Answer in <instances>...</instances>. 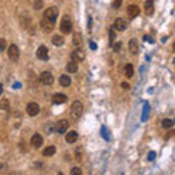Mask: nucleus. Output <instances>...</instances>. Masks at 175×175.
<instances>
[{
	"instance_id": "17",
	"label": "nucleus",
	"mask_w": 175,
	"mask_h": 175,
	"mask_svg": "<svg viewBox=\"0 0 175 175\" xmlns=\"http://www.w3.org/2000/svg\"><path fill=\"white\" fill-rule=\"evenodd\" d=\"M82 42H83L82 34H80V32H75V34H73V45L79 48V47H82Z\"/></svg>"
},
{
	"instance_id": "22",
	"label": "nucleus",
	"mask_w": 175,
	"mask_h": 175,
	"mask_svg": "<svg viewBox=\"0 0 175 175\" xmlns=\"http://www.w3.org/2000/svg\"><path fill=\"white\" fill-rule=\"evenodd\" d=\"M51 41H53V44H54L56 47H60V45H63V44H64V38H63L61 35H54Z\"/></svg>"
},
{
	"instance_id": "8",
	"label": "nucleus",
	"mask_w": 175,
	"mask_h": 175,
	"mask_svg": "<svg viewBox=\"0 0 175 175\" xmlns=\"http://www.w3.org/2000/svg\"><path fill=\"white\" fill-rule=\"evenodd\" d=\"M37 57L40 58V60L47 61L48 57H50V54H48V48H47L45 45H40V47H38V50H37Z\"/></svg>"
},
{
	"instance_id": "39",
	"label": "nucleus",
	"mask_w": 175,
	"mask_h": 175,
	"mask_svg": "<svg viewBox=\"0 0 175 175\" xmlns=\"http://www.w3.org/2000/svg\"><path fill=\"white\" fill-rule=\"evenodd\" d=\"M92 29V18L89 16V19H88V31H91Z\"/></svg>"
},
{
	"instance_id": "41",
	"label": "nucleus",
	"mask_w": 175,
	"mask_h": 175,
	"mask_svg": "<svg viewBox=\"0 0 175 175\" xmlns=\"http://www.w3.org/2000/svg\"><path fill=\"white\" fill-rule=\"evenodd\" d=\"M2 92H3V85L0 83V95H2Z\"/></svg>"
},
{
	"instance_id": "23",
	"label": "nucleus",
	"mask_w": 175,
	"mask_h": 175,
	"mask_svg": "<svg viewBox=\"0 0 175 175\" xmlns=\"http://www.w3.org/2000/svg\"><path fill=\"white\" fill-rule=\"evenodd\" d=\"M149 111H150V105L147 104V102H144V105H143L142 121H146V120H147V117H149Z\"/></svg>"
},
{
	"instance_id": "36",
	"label": "nucleus",
	"mask_w": 175,
	"mask_h": 175,
	"mask_svg": "<svg viewBox=\"0 0 175 175\" xmlns=\"http://www.w3.org/2000/svg\"><path fill=\"white\" fill-rule=\"evenodd\" d=\"M112 47H114V51H115V53H118V51H120V48H121V44H120V42H117V44H112Z\"/></svg>"
},
{
	"instance_id": "29",
	"label": "nucleus",
	"mask_w": 175,
	"mask_h": 175,
	"mask_svg": "<svg viewBox=\"0 0 175 175\" xmlns=\"http://www.w3.org/2000/svg\"><path fill=\"white\" fill-rule=\"evenodd\" d=\"M6 47H8V41L5 38H0V53H3L6 50Z\"/></svg>"
},
{
	"instance_id": "11",
	"label": "nucleus",
	"mask_w": 175,
	"mask_h": 175,
	"mask_svg": "<svg viewBox=\"0 0 175 175\" xmlns=\"http://www.w3.org/2000/svg\"><path fill=\"white\" fill-rule=\"evenodd\" d=\"M40 80H41L42 85H53L54 77H53V75H51L50 72H42L41 75H40Z\"/></svg>"
},
{
	"instance_id": "18",
	"label": "nucleus",
	"mask_w": 175,
	"mask_h": 175,
	"mask_svg": "<svg viewBox=\"0 0 175 175\" xmlns=\"http://www.w3.org/2000/svg\"><path fill=\"white\" fill-rule=\"evenodd\" d=\"M77 137H79L77 131L72 130V131H69V133L66 134V142H67V143H75L76 140H77Z\"/></svg>"
},
{
	"instance_id": "12",
	"label": "nucleus",
	"mask_w": 175,
	"mask_h": 175,
	"mask_svg": "<svg viewBox=\"0 0 175 175\" xmlns=\"http://www.w3.org/2000/svg\"><path fill=\"white\" fill-rule=\"evenodd\" d=\"M127 15L130 19H134V18H137L140 15V9L139 6H136V5H130L128 8H127Z\"/></svg>"
},
{
	"instance_id": "28",
	"label": "nucleus",
	"mask_w": 175,
	"mask_h": 175,
	"mask_svg": "<svg viewBox=\"0 0 175 175\" xmlns=\"http://www.w3.org/2000/svg\"><path fill=\"white\" fill-rule=\"evenodd\" d=\"M114 41H115V29H114V28H111V29H109V44L112 45Z\"/></svg>"
},
{
	"instance_id": "10",
	"label": "nucleus",
	"mask_w": 175,
	"mask_h": 175,
	"mask_svg": "<svg viewBox=\"0 0 175 175\" xmlns=\"http://www.w3.org/2000/svg\"><path fill=\"white\" fill-rule=\"evenodd\" d=\"M42 142H44V139H42L41 134H38V133H35L32 137H31V146L35 147V149H40L42 146Z\"/></svg>"
},
{
	"instance_id": "33",
	"label": "nucleus",
	"mask_w": 175,
	"mask_h": 175,
	"mask_svg": "<svg viewBox=\"0 0 175 175\" xmlns=\"http://www.w3.org/2000/svg\"><path fill=\"white\" fill-rule=\"evenodd\" d=\"M45 131H47V134H51V133H53V131H54V124L45 125Z\"/></svg>"
},
{
	"instance_id": "26",
	"label": "nucleus",
	"mask_w": 175,
	"mask_h": 175,
	"mask_svg": "<svg viewBox=\"0 0 175 175\" xmlns=\"http://www.w3.org/2000/svg\"><path fill=\"white\" fill-rule=\"evenodd\" d=\"M82 156H83L82 147H77V149H76V153H75V159L77 160V162H80V160H82Z\"/></svg>"
},
{
	"instance_id": "9",
	"label": "nucleus",
	"mask_w": 175,
	"mask_h": 175,
	"mask_svg": "<svg viewBox=\"0 0 175 175\" xmlns=\"http://www.w3.org/2000/svg\"><path fill=\"white\" fill-rule=\"evenodd\" d=\"M41 28L44 32H51L53 29H54V22L53 21H50V19H47V18H42L41 21Z\"/></svg>"
},
{
	"instance_id": "19",
	"label": "nucleus",
	"mask_w": 175,
	"mask_h": 175,
	"mask_svg": "<svg viewBox=\"0 0 175 175\" xmlns=\"http://www.w3.org/2000/svg\"><path fill=\"white\" fill-rule=\"evenodd\" d=\"M77 61H75V60H72V61H69L66 66V70L69 72V73H76L77 72Z\"/></svg>"
},
{
	"instance_id": "2",
	"label": "nucleus",
	"mask_w": 175,
	"mask_h": 175,
	"mask_svg": "<svg viewBox=\"0 0 175 175\" xmlns=\"http://www.w3.org/2000/svg\"><path fill=\"white\" fill-rule=\"evenodd\" d=\"M72 26H73V24H72L70 16H69V15H64L63 19H61V22H60V29H61V32L63 34H70Z\"/></svg>"
},
{
	"instance_id": "31",
	"label": "nucleus",
	"mask_w": 175,
	"mask_h": 175,
	"mask_svg": "<svg viewBox=\"0 0 175 175\" xmlns=\"http://www.w3.org/2000/svg\"><path fill=\"white\" fill-rule=\"evenodd\" d=\"M101 133H102V137L105 139V140H109V136H108V130L105 128V127H102L101 128Z\"/></svg>"
},
{
	"instance_id": "6",
	"label": "nucleus",
	"mask_w": 175,
	"mask_h": 175,
	"mask_svg": "<svg viewBox=\"0 0 175 175\" xmlns=\"http://www.w3.org/2000/svg\"><path fill=\"white\" fill-rule=\"evenodd\" d=\"M115 31L118 32H123L127 29V21H125L124 18H117L115 21H114V26H112Z\"/></svg>"
},
{
	"instance_id": "14",
	"label": "nucleus",
	"mask_w": 175,
	"mask_h": 175,
	"mask_svg": "<svg viewBox=\"0 0 175 175\" xmlns=\"http://www.w3.org/2000/svg\"><path fill=\"white\" fill-rule=\"evenodd\" d=\"M72 60H75V61H82V60H85V53H83V50H79V48H76V50L72 53Z\"/></svg>"
},
{
	"instance_id": "25",
	"label": "nucleus",
	"mask_w": 175,
	"mask_h": 175,
	"mask_svg": "<svg viewBox=\"0 0 175 175\" xmlns=\"http://www.w3.org/2000/svg\"><path fill=\"white\" fill-rule=\"evenodd\" d=\"M133 73H134V70H133V64H125V67H124V75L130 79V77H133Z\"/></svg>"
},
{
	"instance_id": "5",
	"label": "nucleus",
	"mask_w": 175,
	"mask_h": 175,
	"mask_svg": "<svg viewBox=\"0 0 175 175\" xmlns=\"http://www.w3.org/2000/svg\"><path fill=\"white\" fill-rule=\"evenodd\" d=\"M8 57L12 60V61H18L19 60V48H18L15 44L9 45L8 47Z\"/></svg>"
},
{
	"instance_id": "21",
	"label": "nucleus",
	"mask_w": 175,
	"mask_h": 175,
	"mask_svg": "<svg viewBox=\"0 0 175 175\" xmlns=\"http://www.w3.org/2000/svg\"><path fill=\"white\" fill-rule=\"evenodd\" d=\"M9 108H10V102L8 98L0 99V111H9Z\"/></svg>"
},
{
	"instance_id": "7",
	"label": "nucleus",
	"mask_w": 175,
	"mask_h": 175,
	"mask_svg": "<svg viewBox=\"0 0 175 175\" xmlns=\"http://www.w3.org/2000/svg\"><path fill=\"white\" fill-rule=\"evenodd\" d=\"M26 112H28V115L37 117L40 114V105L37 102H29L28 107H26Z\"/></svg>"
},
{
	"instance_id": "34",
	"label": "nucleus",
	"mask_w": 175,
	"mask_h": 175,
	"mask_svg": "<svg viewBox=\"0 0 175 175\" xmlns=\"http://www.w3.org/2000/svg\"><path fill=\"white\" fill-rule=\"evenodd\" d=\"M121 2H123V0H112V8H114V9H120Z\"/></svg>"
},
{
	"instance_id": "27",
	"label": "nucleus",
	"mask_w": 175,
	"mask_h": 175,
	"mask_svg": "<svg viewBox=\"0 0 175 175\" xmlns=\"http://www.w3.org/2000/svg\"><path fill=\"white\" fill-rule=\"evenodd\" d=\"M162 125H164L165 128H171V127L174 125V121H172L171 118H165V120L162 121Z\"/></svg>"
},
{
	"instance_id": "37",
	"label": "nucleus",
	"mask_w": 175,
	"mask_h": 175,
	"mask_svg": "<svg viewBox=\"0 0 175 175\" xmlns=\"http://www.w3.org/2000/svg\"><path fill=\"white\" fill-rule=\"evenodd\" d=\"M143 40H144L146 42H153V38L149 37V35H144V37H143Z\"/></svg>"
},
{
	"instance_id": "38",
	"label": "nucleus",
	"mask_w": 175,
	"mask_h": 175,
	"mask_svg": "<svg viewBox=\"0 0 175 175\" xmlns=\"http://www.w3.org/2000/svg\"><path fill=\"white\" fill-rule=\"evenodd\" d=\"M89 47H91L92 50H96V48H98V45H96V44H95V42H93V41H91V42H89Z\"/></svg>"
},
{
	"instance_id": "24",
	"label": "nucleus",
	"mask_w": 175,
	"mask_h": 175,
	"mask_svg": "<svg viewBox=\"0 0 175 175\" xmlns=\"http://www.w3.org/2000/svg\"><path fill=\"white\" fill-rule=\"evenodd\" d=\"M56 153V146H47L45 149L42 150V155L44 156H53Z\"/></svg>"
},
{
	"instance_id": "15",
	"label": "nucleus",
	"mask_w": 175,
	"mask_h": 175,
	"mask_svg": "<svg viewBox=\"0 0 175 175\" xmlns=\"http://www.w3.org/2000/svg\"><path fill=\"white\" fill-rule=\"evenodd\" d=\"M153 12H155V8H153V0H146V3H144V13H146L147 16H152V15H153Z\"/></svg>"
},
{
	"instance_id": "4",
	"label": "nucleus",
	"mask_w": 175,
	"mask_h": 175,
	"mask_svg": "<svg viewBox=\"0 0 175 175\" xmlns=\"http://www.w3.org/2000/svg\"><path fill=\"white\" fill-rule=\"evenodd\" d=\"M44 18L50 19V21H53V22H56V21H57V18H58V9L56 8V6L48 8L45 12H44Z\"/></svg>"
},
{
	"instance_id": "32",
	"label": "nucleus",
	"mask_w": 175,
	"mask_h": 175,
	"mask_svg": "<svg viewBox=\"0 0 175 175\" xmlns=\"http://www.w3.org/2000/svg\"><path fill=\"white\" fill-rule=\"evenodd\" d=\"M70 174H72V175H80V174H82V169L76 167V168H73V169L70 171Z\"/></svg>"
},
{
	"instance_id": "16",
	"label": "nucleus",
	"mask_w": 175,
	"mask_h": 175,
	"mask_svg": "<svg viewBox=\"0 0 175 175\" xmlns=\"http://www.w3.org/2000/svg\"><path fill=\"white\" fill-rule=\"evenodd\" d=\"M67 101V96L64 93H54L53 95V104H64Z\"/></svg>"
},
{
	"instance_id": "40",
	"label": "nucleus",
	"mask_w": 175,
	"mask_h": 175,
	"mask_svg": "<svg viewBox=\"0 0 175 175\" xmlns=\"http://www.w3.org/2000/svg\"><path fill=\"white\" fill-rule=\"evenodd\" d=\"M121 88H123V89H128V88H130V85L127 83V82H123V83H121Z\"/></svg>"
},
{
	"instance_id": "30",
	"label": "nucleus",
	"mask_w": 175,
	"mask_h": 175,
	"mask_svg": "<svg viewBox=\"0 0 175 175\" xmlns=\"http://www.w3.org/2000/svg\"><path fill=\"white\" fill-rule=\"evenodd\" d=\"M42 8V0H35L34 2V9L35 10H40Z\"/></svg>"
},
{
	"instance_id": "3",
	"label": "nucleus",
	"mask_w": 175,
	"mask_h": 175,
	"mask_svg": "<svg viewBox=\"0 0 175 175\" xmlns=\"http://www.w3.org/2000/svg\"><path fill=\"white\" fill-rule=\"evenodd\" d=\"M67 128H69V121H67V120H60V121H57V123L54 124V131L58 134L66 133Z\"/></svg>"
},
{
	"instance_id": "35",
	"label": "nucleus",
	"mask_w": 175,
	"mask_h": 175,
	"mask_svg": "<svg viewBox=\"0 0 175 175\" xmlns=\"http://www.w3.org/2000/svg\"><path fill=\"white\" fill-rule=\"evenodd\" d=\"M155 158H156V153H155V152H149V155H147V159H149L150 162H152V160H155Z\"/></svg>"
},
{
	"instance_id": "20",
	"label": "nucleus",
	"mask_w": 175,
	"mask_h": 175,
	"mask_svg": "<svg viewBox=\"0 0 175 175\" xmlns=\"http://www.w3.org/2000/svg\"><path fill=\"white\" fill-rule=\"evenodd\" d=\"M70 83H72L70 76H67V75H61V76H60V85H61V86L67 88V86H70Z\"/></svg>"
},
{
	"instance_id": "13",
	"label": "nucleus",
	"mask_w": 175,
	"mask_h": 175,
	"mask_svg": "<svg viewBox=\"0 0 175 175\" xmlns=\"http://www.w3.org/2000/svg\"><path fill=\"white\" fill-rule=\"evenodd\" d=\"M128 51H130L133 56H136V54L139 53V41H137L136 38L128 41Z\"/></svg>"
},
{
	"instance_id": "1",
	"label": "nucleus",
	"mask_w": 175,
	"mask_h": 175,
	"mask_svg": "<svg viewBox=\"0 0 175 175\" xmlns=\"http://www.w3.org/2000/svg\"><path fill=\"white\" fill-rule=\"evenodd\" d=\"M82 112H83L82 102H80V101H75V102L72 104V107H70V117H72L73 120H77V118L82 117Z\"/></svg>"
}]
</instances>
